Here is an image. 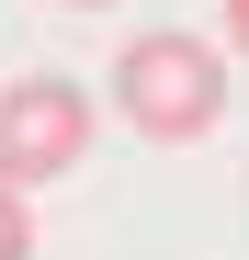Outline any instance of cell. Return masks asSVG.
Masks as SVG:
<instances>
[{"mask_svg": "<svg viewBox=\"0 0 249 260\" xmlns=\"http://www.w3.org/2000/svg\"><path fill=\"white\" fill-rule=\"evenodd\" d=\"M113 113H124V136H147V147L215 136V124H227V57L204 46V34H181V23L124 34V57H113Z\"/></svg>", "mask_w": 249, "mask_h": 260, "instance_id": "6da1fadb", "label": "cell"}, {"mask_svg": "<svg viewBox=\"0 0 249 260\" xmlns=\"http://www.w3.org/2000/svg\"><path fill=\"white\" fill-rule=\"evenodd\" d=\"M91 91H79L68 68H23L0 79V192H46L68 181L79 158H91Z\"/></svg>", "mask_w": 249, "mask_h": 260, "instance_id": "7a4b0ae2", "label": "cell"}, {"mask_svg": "<svg viewBox=\"0 0 249 260\" xmlns=\"http://www.w3.org/2000/svg\"><path fill=\"white\" fill-rule=\"evenodd\" d=\"M0 260H34V215H23V192H0Z\"/></svg>", "mask_w": 249, "mask_h": 260, "instance_id": "3957f363", "label": "cell"}, {"mask_svg": "<svg viewBox=\"0 0 249 260\" xmlns=\"http://www.w3.org/2000/svg\"><path fill=\"white\" fill-rule=\"evenodd\" d=\"M227 46H238V57H249V0H227Z\"/></svg>", "mask_w": 249, "mask_h": 260, "instance_id": "277c9868", "label": "cell"}, {"mask_svg": "<svg viewBox=\"0 0 249 260\" xmlns=\"http://www.w3.org/2000/svg\"><path fill=\"white\" fill-rule=\"evenodd\" d=\"M57 12H113V0H57Z\"/></svg>", "mask_w": 249, "mask_h": 260, "instance_id": "5b68a950", "label": "cell"}]
</instances>
